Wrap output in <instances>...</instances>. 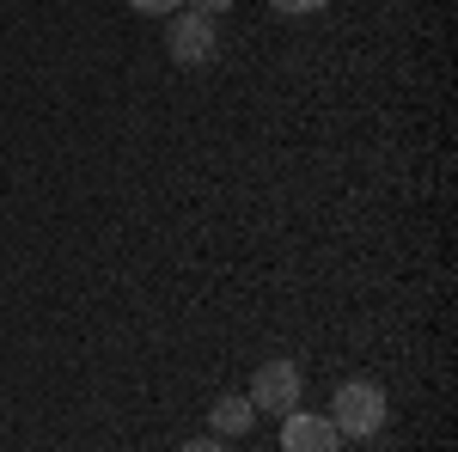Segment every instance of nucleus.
Here are the masks:
<instances>
[{
	"label": "nucleus",
	"mask_w": 458,
	"mask_h": 452,
	"mask_svg": "<svg viewBox=\"0 0 458 452\" xmlns=\"http://www.w3.org/2000/svg\"><path fill=\"white\" fill-rule=\"evenodd\" d=\"M276 13H287V19H306V13H324L330 0H269Z\"/></svg>",
	"instance_id": "0eeeda50"
},
{
	"label": "nucleus",
	"mask_w": 458,
	"mask_h": 452,
	"mask_svg": "<svg viewBox=\"0 0 458 452\" xmlns=\"http://www.w3.org/2000/svg\"><path fill=\"white\" fill-rule=\"evenodd\" d=\"M165 55H172L177 68H208L214 55H220V31H214V19L202 13H172V31H165Z\"/></svg>",
	"instance_id": "7ed1b4c3"
},
{
	"label": "nucleus",
	"mask_w": 458,
	"mask_h": 452,
	"mask_svg": "<svg viewBox=\"0 0 458 452\" xmlns=\"http://www.w3.org/2000/svg\"><path fill=\"white\" fill-rule=\"evenodd\" d=\"M300 391H306V373L293 367V361H263L257 373H250V410L257 416H287V410H300Z\"/></svg>",
	"instance_id": "f03ea898"
},
{
	"label": "nucleus",
	"mask_w": 458,
	"mask_h": 452,
	"mask_svg": "<svg viewBox=\"0 0 458 452\" xmlns=\"http://www.w3.org/2000/svg\"><path fill=\"white\" fill-rule=\"evenodd\" d=\"M282 452H343L336 422L318 410H287L282 416Z\"/></svg>",
	"instance_id": "20e7f679"
},
{
	"label": "nucleus",
	"mask_w": 458,
	"mask_h": 452,
	"mask_svg": "<svg viewBox=\"0 0 458 452\" xmlns=\"http://www.w3.org/2000/svg\"><path fill=\"white\" fill-rule=\"evenodd\" d=\"M135 13H147V19H172V13H183V0H129Z\"/></svg>",
	"instance_id": "423d86ee"
},
{
	"label": "nucleus",
	"mask_w": 458,
	"mask_h": 452,
	"mask_svg": "<svg viewBox=\"0 0 458 452\" xmlns=\"http://www.w3.org/2000/svg\"><path fill=\"white\" fill-rule=\"evenodd\" d=\"M190 13H202V19H220V13H233V0H183Z\"/></svg>",
	"instance_id": "6e6552de"
},
{
	"label": "nucleus",
	"mask_w": 458,
	"mask_h": 452,
	"mask_svg": "<svg viewBox=\"0 0 458 452\" xmlns=\"http://www.w3.org/2000/svg\"><path fill=\"white\" fill-rule=\"evenodd\" d=\"M183 452H233L220 434H196V440H183Z\"/></svg>",
	"instance_id": "1a4fd4ad"
},
{
	"label": "nucleus",
	"mask_w": 458,
	"mask_h": 452,
	"mask_svg": "<svg viewBox=\"0 0 458 452\" xmlns=\"http://www.w3.org/2000/svg\"><path fill=\"white\" fill-rule=\"evenodd\" d=\"M386 416H391V404L373 380H343L336 397H330V422H336L343 440H373L386 428Z\"/></svg>",
	"instance_id": "f257e3e1"
},
{
	"label": "nucleus",
	"mask_w": 458,
	"mask_h": 452,
	"mask_svg": "<svg viewBox=\"0 0 458 452\" xmlns=\"http://www.w3.org/2000/svg\"><path fill=\"white\" fill-rule=\"evenodd\" d=\"M250 428H257V410H250L245 391H226V397H214V410H208V434H220V440H245Z\"/></svg>",
	"instance_id": "39448f33"
}]
</instances>
